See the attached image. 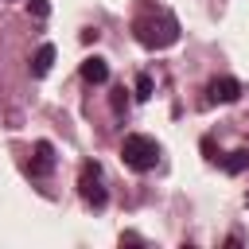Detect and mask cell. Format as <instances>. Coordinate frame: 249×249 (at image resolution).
I'll return each mask as SVG.
<instances>
[{
  "label": "cell",
  "instance_id": "obj_1",
  "mask_svg": "<svg viewBox=\"0 0 249 249\" xmlns=\"http://www.w3.org/2000/svg\"><path fill=\"white\" fill-rule=\"evenodd\" d=\"M132 35H136L140 47H148V51H163V47H171V43L179 39V19H175L171 12L140 16V19L132 23Z\"/></svg>",
  "mask_w": 249,
  "mask_h": 249
},
{
  "label": "cell",
  "instance_id": "obj_2",
  "mask_svg": "<svg viewBox=\"0 0 249 249\" xmlns=\"http://www.w3.org/2000/svg\"><path fill=\"white\" fill-rule=\"evenodd\" d=\"M121 160H124L132 171H152V167L160 163V144H156L152 136L132 132V136H124V144H121Z\"/></svg>",
  "mask_w": 249,
  "mask_h": 249
},
{
  "label": "cell",
  "instance_id": "obj_3",
  "mask_svg": "<svg viewBox=\"0 0 249 249\" xmlns=\"http://www.w3.org/2000/svg\"><path fill=\"white\" fill-rule=\"evenodd\" d=\"M78 195L86 198V206L101 210L109 202V191H105V175H101V163L97 160H86L82 171H78Z\"/></svg>",
  "mask_w": 249,
  "mask_h": 249
},
{
  "label": "cell",
  "instance_id": "obj_4",
  "mask_svg": "<svg viewBox=\"0 0 249 249\" xmlns=\"http://www.w3.org/2000/svg\"><path fill=\"white\" fill-rule=\"evenodd\" d=\"M206 93H210V101L230 105V101H237V97H241V82H237V78H214Z\"/></svg>",
  "mask_w": 249,
  "mask_h": 249
},
{
  "label": "cell",
  "instance_id": "obj_5",
  "mask_svg": "<svg viewBox=\"0 0 249 249\" xmlns=\"http://www.w3.org/2000/svg\"><path fill=\"white\" fill-rule=\"evenodd\" d=\"M27 171H31V175H51V171H54V144H51V140H39V144H35V156H31Z\"/></svg>",
  "mask_w": 249,
  "mask_h": 249
},
{
  "label": "cell",
  "instance_id": "obj_6",
  "mask_svg": "<svg viewBox=\"0 0 249 249\" xmlns=\"http://www.w3.org/2000/svg\"><path fill=\"white\" fill-rule=\"evenodd\" d=\"M82 78H86L89 86H105V82H109V62L97 58V54L82 58Z\"/></svg>",
  "mask_w": 249,
  "mask_h": 249
},
{
  "label": "cell",
  "instance_id": "obj_7",
  "mask_svg": "<svg viewBox=\"0 0 249 249\" xmlns=\"http://www.w3.org/2000/svg\"><path fill=\"white\" fill-rule=\"evenodd\" d=\"M51 66H54V47H51V43H43V47L31 54V78H47V74H51Z\"/></svg>",
  "mask_w": 249,
  "mask_h": 249
},
{
  "label": "cell",
  "instance_id": "obj_8",
  "mask_svg": "<svg viewBox=\"0 0 249 249\" xmlns=\"http://www.w3.org/2000/svg\"><path fill=\"white\" fill-rule=\"evenodd\" d=\"M222 167H226V175H241V171L249 167V148H233V152L222 160Z\"/></svg>",
  "mask_w": 249,
  "mask_h": 249
},
{
  "label": "cell",
  "instance_id": "obj_9",
  "mask_svg": "<svg viewBox=\"0 0 249 249\" xmlns=\"http://www.w3.org/2000/svg\"><path fill=\"white\" fill-rule=\"evenodd\" d=\"M109 105H113V113H124V109H128V89H124V86H113Z\"/></svg>",
  "mask_w": 249,
  "mask_h": 249
},
{
  "label": "cell",
  "instance_id": "obj_10",
  "mask_svg": "<svg viewBox=\"0 0 249 249\" xmlns=\"http://www.w3.org/2000/svg\"><path fill=\"white\" fill-rule=\"evenodd\" d=\"M152 89H156V86H152V74H136V97H140V101H148V97H152Z\"/></svg>",
  "mask_w": 249,
  "mask_h": 249
},
{
  "label": "cell",
  "instance_id": "obj_11",
  "mask_svg": "<svg viewBox=\"0 0 249 249\" xmlns=\"http://www.w3.org/2000/svg\"><path fill=\"white\" fill-rule=\"evenodd\" d=\"M27 12H31L35 19H47V16H51V4H47V0H27Z\"/></svg>",
  "mask_w": 249,
  "mask_h": 249
},
{
  "label": "cell",
  "instance_id": "obj_12",
  "mask_svg": "<svg viewBox=\"0 0 249 249\" xmlns=\"http://www.w3.org/2000/svg\"><path fill=\"white\" fill-rule=\"evenodd\" d=\"M121 245H140V233H121Z\"/></svg>",
  "mask_w": 249,
  "mask_h": 249
},
{
  "label": "cell",
  "instance_id": "obj_13",
  "mask_svg": "<svg viewBox=\"0 0 249 249\" xmlns=\"http://www.w3.org/2000/svg\"><path fill=\"white\" fill-rule=\"evenodd\" d=\"M245 206H249V195H245Z\"/></svg>",
  "mask_w": 249,
  "mask_h": 249
}]
</instances>
